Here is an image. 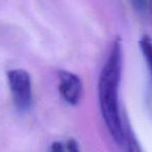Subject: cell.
<instances>
[{
  "mask_svg": "<svg viewBox=\"0 0 152 152\" xmlns=\"http://www.w3.org/2000/svg\"><path fill=\"white\" fill-rule=\"evenodd\" d=\"M51 152H65V147L59 142H55L51 146Z\"/></svg>",
  "mask_w": 152,
  "mask_h": 152,
  "instance_id": "7",
  "label": "cell"
},
{
  "mask_svg": "<svg viewBox=\"0 0 152 152\" xmlns=\"http://www.w3.org/2000/svg\"><path fill=\"white\" fill-rule=\"evenodd\" d=\"M140 47L143 52V55L145 57L146 61L148 64L150 71L152 74V42L148 37H143L140 41Z\"/></svg>",
  "mask_w": 152,
  "mask_h": 152,
  "instance_id": "4",
  "label": "cell"
},
{
  "mask_svg": "<svg viewBox=\"0 0 152 152\" xmlns=\"http://www.w3.org/2000/svg\"><path fill=\"white\" fill-rule=\"evenodd\" d=\"M66 149H67V152H80L79 146L75 140H69L66 145Z\"/></svg>",
  "mask_w": 152,
  "mask_h": 152,
  "instance_id": "6",
  "label": "cell"
},
{
  "mask_svg": "<svg viewBox=\"0 0 152 152\" xmlns=\"http://www.w3.org/2000/svg\"><path fill=\"white\" fill-rule=\"evenodd\" d=\"M132 7L140 14H143L147 11L148 1L147 0H129Z\"/></svg>",
  "mask_w": 152,
  "mask_h": 152,
  "instance_id": "5",
  "label": "cell"
},
{
  "mask_svg": "<svg viewBox=\"0 0 152 152\" xmlns=\"http://www.w3.org/2000/svg\"><path fill=\"white\" fill-rule=\"evenodd\" d=\"M123 50L119 39L115 40L100 74L98 94L100 110L113 139L119 144L124 141V129L119 108V88L122 75Z\"/></svg>",
  "mask_w": 152,
  "mask_h": 152,
  "instance_id": "1",
  "label": "cell"
},
{
  "mask_svg": "<svg viewBox=\"0 0 152 152\" xmlns=\"http://www.w3.org/2000/svg\"><path fill=\"white\" fill-rule=\"evenodd\" d=\"M58 80V90L64 100L71 105L78 104L83 95V85L80 78L72 72L59 71Z\"/></svg>",
  "mask_w": 152,
  "mask_h": 152,
  "instance_id": "3",
  "label": "cell"
},
{
  "mask_svg": "<svg viewBox=\"0 0 152 152\" xmlns=\"http://www.w3.org/2000/svg\"><path fill=\"white\" fill-rule=\"evenodd\" d=\"M7 83L12 99L20 112H26L32 103L31 78L27 71L23 69L10 70L7 73Z\"/></svg>",
  "mask_w": 152,
  "mask_h": 152,
  "instance_id": "2",
  "label": "cell"
}]
</instances>
